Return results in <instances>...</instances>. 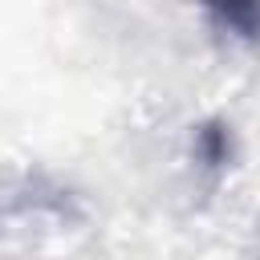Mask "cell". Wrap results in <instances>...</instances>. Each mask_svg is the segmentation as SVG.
Listing matches in <instances>:
<instances>
[{
  "instance_id": "1",
  "label": "cell",
  "mask_w": 260,
  "mask_h": 260,
  "mask_svg": "<svg viewBox=\"0 0 260 260\" xmlns=\"http://www.w3.org/2000/svg\"><path fill=\"white\" fill-rule=\"evenodd\" d=\"M203 8L244 41L260 37V0H203Z\"/></svg>"
},
{
  "instance_id": "2",
  "label": "cell",
  "mask_w": 260,
  "mask_h": 260,
  "mask_svg": "<svg viewBox=\"0 0 260 260\" xmlns=\"http://www.w3.org/2000/svg\"><path fill=\"white\" fill-rule=\"evenodd\" d=\"M228 154H232V134H228V126H223V122H207V126L199 130V158H203L207 167H223Z\"/></svg>"
}]
</instances>
